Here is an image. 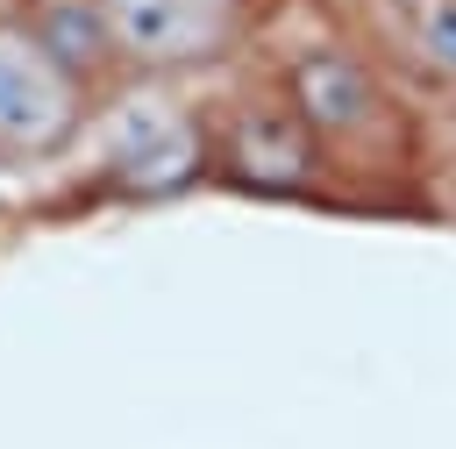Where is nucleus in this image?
Masks as SVG:
<instances>
[{"label":"nucleus","mask_w":456,"mask_h":449,"mask_svg":"<svg viewBox=\"0 0 456 449\" xmlns=\"http://www.w3.org/2000/svg\"><path fill=\"white\" fill-rule=\"evenodd\" d=\"M271 93L292 107V121L314 135V150L328 164L335 157L370 164L378 150L399 143V107H392L378 64L363 50H349V43H299L278 64V86Z\"/></svg>","instance_id":"nucleus-1"},{"label":"nucleus","mask_w":456,"mask_h":449,"mask_svg":"<svg viewBox=\"0 0 456 449\" xmlns=\"http://www.w3.org/2000/svg\"><path fill=\"white\" fill-rule=\"evenodd\" d=\"M93 114H100V93L86 78H71L21 14L0 21V164L36 171V164L71 157L86 143Z\"/></svg>","instance_id":"nucleus-2"},{"label":"nucleus","mask_w":456,"mask_h":449,"mask_svg":"<svg viewBox=\"0 0 456 449\" xmlns=\"http://www.w3.org/2000/svg\"><path fill=\"white\" fill-rule=\"evenodd\" d=\"M121 86H178L228 64L249 43L256 7L242 0H100Z\"/></svg>","instance_id":"nucleus-3"},{"label":"nucleus","mask_w":456,"mask_h":449,"mask_svg":"<svg viewBox=\"0 0 456 449\" xmlns=\"http://www.w3.org/2000/svg\"><path fill=\"white\" fill-rule=\"evenodd\" d=\"M107 135V185L121 192H178L207 171V121L171 100V86H114L93 114Z\"/></svg>","instance_id":"nucleus-4"},{"label":"nucleus","mask_w":456,"mask_h":449,"mask_svg":"<svg viewBox=\"0 0 456 449\" xmlns=\"http://www.w3.org/2000/svg\"><path fill=\"white\" fill-rule=\"evenodd\" d=\"M207 164H221V171H235L242 185H264V192H306L328 171V157L314 150V135L292 121V107L278 93L242 107L228 128H207Z\"/></svg>","instance_id":"nucleus-5"},{"label":"nucleus","mask_w":456,"mask_h":449,"mask_svg":"<svg viewBox=\"0 0 456 449\" xmlns=\"http://www.w3.org/2000/svg\"><path fill=\"white\" fill-rule=\"evenodd\" d=\"M21 21H28V29H36V43H43L71 78H86L100 100L121 86V64H114V36H107L100 0H36Z\"/></svg>","instance_id":"nucleus-6"},{"label":"nucleus","mask_w":456,"mask_h":449,"mask_svg":"<svg viewBox=\"0 0 456 449\" xmlns=\"http://www.w3.org/2000/svg\"><path fill=\"white\" fill-rule=\"evenodd\" d=\"M392 43L420 78L456 93V0H392Z\"/></svg>","instance_id":"nucleus-7"},{"label":"nucleus","mask_w":456,"mask_h":449,"mask_svg":"<svg viewBox=\"0 0 456 449\" xmlns=\"http://www.w3.org/2000/svg\"><path fill=\"white\" fill-rule=\"evenodd\" d=\"M36 0H0V21H14V14H28Z\"/></svg>","instance_id":"nucleus-8"},{"label":"nucleus","mask_w":456,"mask_h":449,"mask_svg":"<svg viewBox=\"0 0 456 449\" xmlns=\"http://www.w3.org/2000/svg\"><path fill=\"white\" fill-rule=\"evenodd\" d=\"M242 7H264V0H242Z\"/></svg>","instance_id":"nucleus-9"}]
</instances>
